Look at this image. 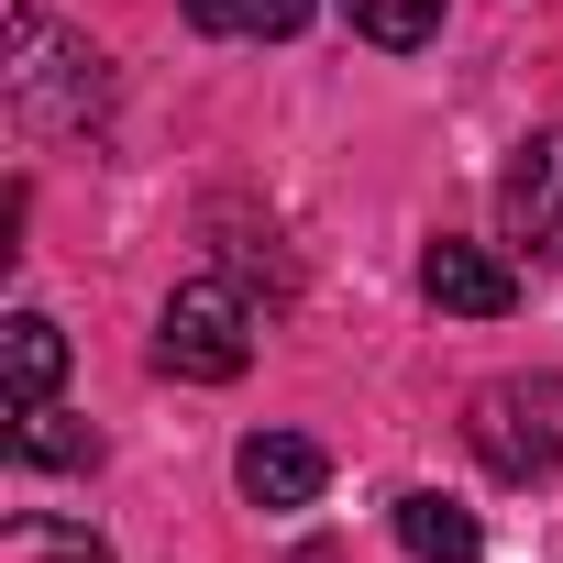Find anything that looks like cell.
<instances>
[{
  "mask_svg": "<svg viewBox=\"0 0 563 563\" xmlns=\"http://www.w3.org/2000/svg\"><path fill=\"white\" fill-rule=\"evenodd\" d=\"M0 89H12L23 133H89L100 100H111V56L89 34H67L56 12H12V67H0Z\"/></svg>",
  "mask_w": 563,
  "mask_h": 563,
  "instance_id": "cell-1",
  "label": "cell"
},
{
  "mask_svg": "<svg viewBox=\"0 0 563 563\" xmlns=\"http://www.w3.org/2000/svg\"><path fill=\"white\" fill-rule=\"evenodd\" d=\"M155 365L177 387H232L254 365V299L232 276H188V288L155 310Z\"/></svg>",
  "mask_w": 563,
  "mask_h": 563,
  "instance_id": "cell-2",
  "label": "cell"
},
{
  "mask_svg": "<svg viewBox=\"0 0 563 563\" xmlns=\"http://www.w3.org/2000/svg\"><path fill=\"white\" fill-rule=\"evenodd\" d=\"M464 442H475V464L508 475V486L552 475V464H563V376H486V387L464 398Z\"/></svg>",
  "mask_w": 563,
  "mask_h": 563,
  "instance_id": "cell-3",
  "label": "cell"
},
{
  "mask_svg": "<svg viewBox=\"0 0 563 563\" xmlns=\"http://www.w3.org/2000/svg\"><path fill=\"white\" fill-rule=\"evenodd\" d=\"M497 210H508V243H541V254H563V122H541V133L508 155V177H497Z\"/></svg>",
  "mask_w": 563,
  "mask_h": 563,
  "instance_id": "cell-4",
  "label": "cell"
},
{
  "mask_svg": "<svg viewBox=\"0 0 563 563\" xmlns=\"http://www.w3.org/2000/svg\"><path fill=\"white\" fill-rule=\"evenodd\" d=\"M420 288H431V310H453V321H508L519 310V276H508V254H486V243H431L420 254Z\"/></svg>",
  "mask_w": 563,
  "mask_h": 563,
  "instance_id": "cell-5",
  "label": "cell"
},
{
  "mask_svg": "<svg viewBox=\"0 0 563 563\" xmlns=\"http://www.w3.org/2000/svg\"><path fill=\"white\" fill-rule=\"evenodd\" d=\"M232 486H243L254 508H321V486H332V453H321L310 431H254V442L232 453Z\"/></svg>",
  "mask_w": 563,
  "mask_h": 563,
  "instance_id": "cell-6",
  "label": "cell"
},
{
  "mask_svg": "<svg viewBox=\"0 0 563 563\" xmlns=\"http://www.w3.org/2000/svg\"><path fill=\"white\" fill-rule=\"evenodd\" d=\"M56 376H67V332L45 310H12L0 321V387H12V409H45Z\"/></svg>",
  "mask_w": 563,
  "mask_h": 563,
  "instance_id": "cell-7",
  "label": "cell"
},
{
  "mask_svg": "<svg viewBox=\"0 0 563 563\" xmlns=\"http://www.w3.org/2000/svg\"><path fill=\"white\" fill-rule=\"evenodd\" d=\"M398 541H409L420 563H475V552H486L475 508H464V497H442V486H409V497H398Z\"/></svg>",
  "mask_w": 563,
  "mask_h": 563,
  "instance_id": "cell-8",
  "label": "cell"
},
{
  "mask_svg": "<svg viewBox=\"0 0 563 563\" xmlns=\"http://www.w3.org/2000/svg\"><path fill=\"white\" fill-rule=\"evenodd\" d=\"M12 453H23V464H56V475H78V464H100V431H78V420L45 398V409H12Z\"/></svg>",
  "mask_w": 563,
  "mask_h": 563,
  "instance_id": "cell-9",
  "label": "cell"
},
{
  "mask_svg": "<svg viewBox=\"0 0 563 563\" xmlns=\"http://www.w3.org/2000/svg\"><path fill=\"white\" fill-rule=\"evenodd\" d=\"M343 23H354L365 45H387V56H420V45L442 34V0H343Z\"/></svg>",
  "mask_w": 563,
  "mask_h": 563,
  "instance_id": "cell-10",
  "label": "cell"
},
{
  "mask_svg": "<svg viewBox=\"0 0 563 563\" xmlns=\"http://www.w3.org/2000/svg\"><path fill=\"white\" fill-rule=\"evenodd\" d=\"M0 563H111V552H100L78 519H45V508H34V519L0 530Z\"/></svg>",
  "mask_w": 563,
  "mask_h": 563,
  "instance_id": "cell-11",
  "label": "cell"
},
{
  "mask_svg": "<svg viewBox=\"0 0 563 563\" xmlns=\"http://www.w3.org/2000/svg\"><path fill=\"white\" fill-rule=\"evenodd\" d=\"M188 23L199 34H299L310 0H188Z\"/></svg>",
  "mask_w": 563,
  "mask_h": 563,
  "instance_id": "cell-12",
  "label": "cell"
}]
</instances>
